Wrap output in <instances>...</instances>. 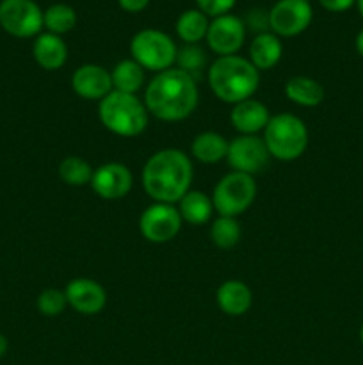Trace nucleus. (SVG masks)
<instances>
[{
    "instance_id": "f257e3e1",
    "label": "nucleus",
    "mask_w": 363,
    "mask_h": 365,
    "mask_svg": "<svg viewBox=\"0 0 363 365\" xmlns=\"http://www.w3.org/2000/svg\"><path fill=\"white\" fill-rule=\"evenodd\" d=\"M198 84L192 75L180 68L160 71L144 91V106L149 114L162 121H182L198 106Z\"/></svg>"
},
{
    "instance_id": "f03ea898",
    "label": "nucleus",
    "mask_w": 363,
    "mask_h": 365,
    "mask_svg": "<svg viewBox=\"0 0 363 365\" xmlns=\"http://www.w3.org/2000/svg\"><path fill=\"white\" fill-rule=\"evenodd\" d=\"M192 163L182 150L166 148L153 153L142 168V185L159 203H178L192 184Z\"/></svg>"
},
{
    "instance_id": "7ed1b4c3",
    "label": "nucleus",
    "mask_w": 363,
    "mask_h": 365,
    "mask_svg": "<svg viewBox=\"0 0 363 365\" xmlns=\"http://www.w3.org/2000/svg\"><path fill=\"white\" fill-rule=\"evenodd\" d=\"M209 84L221 102L235 106L255 95L260 84V73L246 57H217L209 70Z\"/></svg>"
},
{
    "instance_id": "20e7f679",
    "label": "nucleus",
    "mask_w": 363,
    "mask_h": 365,
    "mask_svg": "<svg viewBox=\"0 0 363 365\" xmlns=\"http://www.w3.org/2000/svg\"><path fill=\"white\" fill-rule=\"evenodd\" d=\"M103 127L121 138H135L148 127V109L135 95L110 91L98 107Z\"/></svg>"
},
{
    "instance_id": "39448f33",
    "label": "nucleus",
    "mask_w": 363,
    "mask_h": 365,
    "mask_svg": "<svg viewBox=\"0 0 363 365\" xmlns=\"http://www.w3.org/2000/svg\"><path fill=\"white\" fill-rule=\"evenodd\" d=\"M308 139L305 121L287 113L270 116L263 130V143L269 150V155L285 163L299 159L308 148Z\"/></svg>"
},
{
    "instance_id": "423d86ee",
    "label": "nucleus",
    "mask_w": 363,
    "mask_h": 365,
    "mask_svg": "<svg viewBox=\"0 0 363 365\" xmlns=\"http://www.w3.org/2000/svg\"><path fill=\"white\" fill-rule=\"evenodd\" d=\"M132 59L141 64L144 70H152L160 73L166 71L177 63V45L173 39L162 31L157 29H144L139 31L130 41Z\"/></svg>"
},
{
    "instance_id": "0eeeda50",
    "label": "nucleus",
    "mask_w": 363,
    "mask_h": 365,
    "mask_svg": "<svg viewBox=\"0 0 363 365\" xmlns=\"http://www.w3.org/2000/svg\"><path fill=\"white\" fill-rule=\"evenodd\" d=\"M255 198V178H253L251 175L231 171V173L224 175V177L217 182L216 189H214V210H216L219 216L237 217L253 205Z\"/></svg>"
},
{
    "instance_id": "6e6552de",
    "label": "nucleus",
    "mask_w": 363,
    "mask_h": 365,
    "mask_svg": "<svg viewBox=\"0 0 363 365\" xmlns=\"http://www.w3.org/2000/svg\"><path fill=\"white\" fill-rule=\"evenodd\" d=\"M0 25L16 38H32L43 29V11L34 0H2Z\"/></svg>"
},
{
    "instance_id": "1a4fd4ad",
    "label": "nucleus",
    "mask_w": 363,
    "mask_h": 365,
    "mask_svg": "<svg viewBox=\"0 0 363 365\" xmlns=\"http://www.w3.org/2000/svg\"><path fill=\"white\" fill-rule=\"evenodd\" d=\"M182 228V216L171 203L155 202L149 205L139 220V230L146 241L164 245L178 235Z\"/></svg>"
},
{
    "instance_id": "9d476101",
    "label": "nucleus",
    "mask_w": 363,
    "mask_h": 365,
    "mask_svg": "<svg viewBox=\"0 0 363 365\" xmlns=\"http://www.w3.org/2000/svg\"><path fill=\"white\" fill-rule=\"evenodd\" d=\"M313 9L306 0H278L269 11V27L278 38H292L310 27Z\"/></svg>"
},
{
    "instance_id": "9b49d317",
    "label": "nucleus",
    "mask_w": 363,
    "mask_h": 365,
    "mask_svg": "<svg viewBox=\"0 0 363 365\" xmlns=\"http://www.w3.org/2000/svg\"><path fill=\"white\" fill-rule=\"evenodd\" d=\"M226 159L233 171L253 177L267 166L270 155L263 139L256 135H238L228 143Z\"/></svg>"
},
{
    "instance_id": "f8f14e48",
    "label": "nucleus",
    "mask_w": 363,
    "mask_h": 365,
    "mask_svg": "<svg viewBox=\"0 0 363 365\" xmlns=\"http://www.w3.org/2000/svg\"><path fill=\"white\" fill-rule=\"evenodd\" d=\"M206 43L210 50L219 57L235 56L242 48L246 39L244 21L233 14H223L210 21L206 31Z\"/></svg>"
},
{
    "instance_id": "ddd939ff",
    "label": "nucleus",
    "mask_w": 363,
    "mask_h": 365,
    "mask_svg": "<svg viewBox=\"0 0 363 365\" xmlns=\"http://www.w3.org/2000/svg\"><path fill=\"white\" fill-rule=\"evenodd\" d=\"M134 177L125 164L107 163L96 168L91 178V187L100 198L120 200L130 192Z\"/></svg>"
},
{
    "instance_id": "4468645a",
    "label": "nucleus",
    "mask_w": 363,
    "mask_h": 365,
    "mask_svg": "<svg viewBox=\"0 0 363 365\" xmlns=\"http://www.w3.org/2000/svg\"><path fill=\"white\" fill-rule=\"evenodd\" d=\"M68 305L82 316H95L102 312L107 303L105 289L91 278H75L64 289Z\"/></svg>"
},
{
    "instance_id": "2eb2a0df",
    "label": "nucleus",
    "mask_w": 363,
    "mask_h": 365,
    "mask_svg": "<svg viewBox=\"0 0 363 365\" xmlns=\"http://www.w3.org/2000/svg\"><path fill=\"white\" fill-rule=\"evenodd\" d=\"M71 88L85 100H103L114 89L110 73L100 64L78 66L71 77Z\"/></svg>"
},
{
    "instance_id": "dca6fc26",
    "label": "nucleus",
    "mask_w": 363,
    "mask_h": 365,
    "mask_svg": "<svg viewBox=\"0 0 363 365\" xmlns=\"http://www.w3.org/2000/svg\"><path fill=\"white\" fill-rule=\"evenodd\" d=\"M269 120V109L255 98H248L235 103L230 113L231 125L242 135H256L260 130H265Z\"/></svg>"
},
{
    "instance_id": "f3484780",
    "label": "nucleus",
    "mask_w": 363,
    "mask_h": 365,
    "mask_svg": "<svg viewBox=\"0 0 363 365\" xmlns=\"http://www.w3.org/2000/svg\"><path fill=\"white\" fill-rule=\"evenodd\" d=\"M32 56L43 70L56 71L64 66L68 59V46L63 38L52 32L39 34L32 46Z\"/></svg>"
},
{
    "instance_id": "a211bd4d",
    "label": "nucleus",
    "mask_w": 363,
    "mask_h": 365,
    "mask_svg": "<svg viewBox=\"0 0 363 365\" xmlns=\"http://www.w3.org/2000/svg\"><path fill=\"white\" fill-rule=\"evenodd\" d=\"M217 305L228 316H244L253 305V292L244 282L228 280L217 289Z\"/></svg>"
},
{
    "instance_id": "6ab92c4d",
    "label": "nucleus",
    "mask_w": 363,
    "mask_h": 365,
    "mask_svg": "<svg viewBox=\"0 0 363 365\" xmlns=\"http://www.w3.org/2000/svg\"><path fill=\"white\" fill-rule=\"evenodd\" d=\"M283 56V45L280 38L270 32H260L249 46V61L256 70H270L280 63Z\"/></svg>"
},
{
    "instance_id": "aec40b11",
    "label": "nucleus",
    "mask_w": 363,
    "mask_h": 365,
    "mask_svg": "<svg viewBox=\"0 0 363 365\" xmlns=\"http://www.w3.org/2000/svg\"><path fill=\"white\" fill-rule=\"evenodd\" d=\"M285 95L290 102L301 107H317L324 100V88L315 78L298 75V77H292L287 81Z\"/></svg>"
},
{
    "instance_id": "412c9836",
    "label": "nucleus",
    "mask_w": 363,
    "mask_h": 365,
    "mask_svg": "<svg viewBox=\"0 0 363 365\" xmlns=\"http://www.w3.org/2000/svg\"><path fill=\"white\" fill-rule=\"evenodd\" d=\"M191 153L203 164H216L226 159L228 141L217 132H201L192 139Z\"/></svg>"
},
{
    "instance_id": "4be33fe9",
    "label": "nucleus",
    "mask_w": 363,
    "mask_h": 365,
    "mask_svg": "<svg viewBox=\"0 0 363 365\" xmlns=\"http://www.w3.org/2000/svg\"><path fill=\"white\" fill-rule=\"evenodd\" d=\"M178 212L185 223L205 225L214 212L212 198L201 191H187L178 202Z\"/></svg>"
},
{
    "instance_id": "5701e85b",
    "label": "nucleus",
    "mask_w": 363,
    "mask_h": 365,
    "mask_svg": "<svg viewBox=\"0 0 363 365\" xmlns=\"http://www.w3.org/2000/svg\"><path fill=\"white\" fill-rule=\"evenodd\" d=\"M110 78H112L114 91L135 95L144 84V68L134 59L120 61L110 71Z\"/></svg>"
},
{
    "instance_id": "b1692460",
    "label": "nucleus",
    "mask_w": 363,
    "mask_h": 365,
    "mask_svg": "<svg viewBox=\"0 0 363 365\" xmlns=\"http://www.w3.org/2000/svg\"><path fill=\"white\" fill-rule=\"evenodd\" d=\"M209 16L199 9H189L182 13L177 20V34L185 45H196L206 38L209 31Z\"/></svg>"
},
{
    "instance_id": "393cba45",
    "label": "nucleus",
    "mask_w": 363,
    "mask_h": 365,
    "mask_svg": "<svg viewBox=\"0 0 363 365\" xmlns=\"http://www.w3.org/2000/svg\"><path fill=\"white\" fill-rule=\"evenodd\" d=\"M93 173H95V170L91 168V164L77 155L66 157L59 164L60 180L68 185H73V187L91 184Z\"/></svg>"
},
{
    "instance_id": "a878e982",
    "label": "nucleus",
    "mask_w": 363,
    "mask_h": 365,
    "mask_svg": "<svg viewBox=\"0 0 363 365\" xmlns=\"http://www.w3.org/2000/svg\"><path fill=\"white\" fill-rule=\"evenodd\" d=\"M77 24V13L68 4H53L43 13V25L52 34H66Z\"/></svg>"
},
{
    "instance_id": "bb28decb",
    "label": "nucleus",
    "mask_w": 363,
    "mask_h": 365,
    "mask_svg": "<svg viewBox=\"0 0 363 365\" xmlns=\"http://www.w3.org/2000/svg\"><path fill=\"white\" fill-rule=\"evenodd\" d=\"M241 235L242 232L237 217L219 216L210 227V239L221 250H230L237 246L241 241Z\"/></svg>"
},
{
    "instance_id": "cd10ccee",
    "label": "nucleus",
    "mask_w": 363,
    "mask_h": 365,
    "mask_svg": "<svg viewBox=\"0 0 363 365\" xmlns=\"http://www.w3.org/2000/svg\"><path fill=\"white\" fill-rule=\"evenodd\" d=\"M177 63L180 70L194 77L196 73H199L205 68L206 56L198 45H185L177 52Z\"/></svg>"
},
{
    "instance_id": "c85d7f7f",
    "label": "nucleus",
    "mask_w": 363,
    "mask_h": 365,
    "mask_svg": "<svg viewBox=\"0 0 363 365\" xmlns=\"http://www.w3.org/2000/svg\"><path fill=\"white\" fill-rule=\"evenodd\" d=\"M68 305V299L64 291L59 289H46L38 298V310L46 317H56L64 312Z\"/></svg>"
},
{
    "instance_id": "c756f323",
    "label": "nucleus",
    "mask_w": 363,
    "mask_h": 365,
    "mask_svg": "<svg viewBox=\"0 0 363 365\" xmlns=\"http://www.w3.org/2000/svg\"><path fill=\"white\" fill-rule=\"evenodd\" d=\"M199 6V11L206 14V16H223L231 11L237 0H196Z\"/></svg>"
},
{
    "instance_id": "7c9ffc66",
    "label": "nucleus",
    "mask_w": 363,
    "mask_h": 365,
    "mask_svg": "<svg viewBox=\"0 0 363 365\" xmlns=\"http://www.w3.org/2000/svg\"><path fill=\"white\" fill-rule=\"evenodd\" d=\"M354 2L356 0H319L320 6L331 13H344V11L351 9Z\"/></svg>"
},
{
    "instance_id": "2f4dec72",
    "label": "nucleus",
    "mask_w": 363,
    "mask_h": 365,
    "mask_svg": "<svg viewBox=\"0 0 363 365\" xmlns=\"http://www.w3.org/2000/svg\"><path fill=\"white\" fill-rule=\"evenodd\" d=\"M117 4L127 13H141L142 9H146L149 0H117Z\"/></svg>"
},
{
    "instance_id": "473e14b6",
    "label": "nucleus",
    "mask_w": 363,
    "mask_h": 365,
    "mask_svg": "<svg viewBox=\"0 0 363 365\" xmlns=\"http://www.w3.org/2000/svg\"><path fill=\"white\" fill-rule=\"evenodd\" d=\"M354 45H356V52H358L359 56L363 57V29H362V31L358 32V36H356Z\"/></svg>"
},
{
    "instance_id": "72a5a7b5",
    "label": "nucleus",
    "mask_w": 363,
    "mask_h": 365,
    "mask_svg": "<svg viewBox=\"0 0 363 365\" xmlns=\"http://www.w3.org/2000/svg\"><path fill=\"white\" fill-rule=\"evenodd\" d=\"M7 348H9V344H7V339L4 337L2 334H0V359H2V356L6 355Z\"/></svg>"
},
{
    "instance_id": "f704fd0d",
    "label": "nucleus",
    "mask_w": 363,
    "mask_h": 365,
    "mask_svg": "<svg viewBox=\"0 0 363 365\" xmlns=\"http://www.w3.org/2000/svg\"><path fill=\"white\" fill-rule=\"evenodd\" d=\"M356 6H358L359 14H362V16H363V0H356Z\"/></svg>"
},
{
    "instance_id": "c9c22d12",
    "label": "nucleus",
    "mask_w": 363,
    "mask_h": 365,
    "mask_svg": "<svg viewBox=\"0 0 363 365\" xmlns=\"http://www.w3.org/2000/svg\"><path fill=\"white\" fill-rule=\"evenodd\" d=\"M359 341L363 342V324H362V327H359Z\"/></svg>"
},
{
    "instance_id": "e433bc0d",
    "label": "nucleus",
    "mask_w": 363,
    "mask_h": 365,
    "mask_svg": "<svg viewBox=\"0 0 363 365\" xmlns=\"http://www.w3.org/2000/svg\"><path fill=\"white\" fill-rule=\"evenodd\" d=\"M306 2H310V0H306Z\"/></svg>"
}]
</instances>
